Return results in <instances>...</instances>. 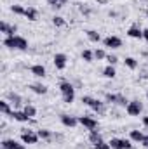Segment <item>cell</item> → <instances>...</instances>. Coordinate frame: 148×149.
I'll use <instances>...</instances> for the list:
<instances>
[{
	"label": "cell",
	"mask_w": 148,
	"mask_h": 149,
	"mask_svg": "<svg viewBox=\"0 0 148 149\" xmlns=\"http://www.w3.org/2000/svg\"><path fill=\"white\" fill-rule=\"evenodd\" d=\"M4 45L7 49H18V50H26L28 49V42L26 38L14 35V37H5L4 38Z\"/></svg>",
	"instance_id": "1"
},
{
	"label": "cell",
	"mask_w": 148,
	"mask_h": 149,
	"mask_svg": "<svg viewBox=\"0 0 148 149\" xmlns=\"http://www.w3.org/2000/svg\"><path fill=\"white\" fill-rule=\"evenodd\" d=\"M23 111L26 113V114H28L30 118H33V116H37V108H35V106H32V104H26Z\"/></svg>",
	"instance_id": "23"
},
{
	"label": "cell",
	"mask_w": 148,
	"mask_h": 149,
	"mask_svg": "<svg viewBox=\"0 0 148 149\" xmlns=\"http://www.w3.org/2000/svg\"><path fill=\"white\" fill-rule=\"evenodd\" d=\"M143 125L148 127V116H143Z\"/></svg>",
	"instance_id": "39"
},
{
	"label": "cell",
	"mask_w": 148,
	"mask_h": 149,
	"mask_svg": "<svg viewBox=\"0 0 148 149\" xmlns=\"http://www.w3.org/2000/svg\"><path fill=\"white\" fill-rule=\"evenodd\" d=\"M32 74H35V76H38V78H44L45 76V68L42 66V64H35V66H32Z\"/></svg>",
	"instance_id": "15"
},
{
	"label": "cell",
	"mask_w": 148,
	"mask_h": 149,
	"mask_svg": "<svg viewBox=\"0 0 148 149\" xmlns=\"http://www.w3.org/2000/svg\"><path fill=\"white\" fill-rule=\"evenodd\" d=\"M141 144H143V146L148 149V135H145V139H143V142H141Z\"/></svg>",
	"instance_id": "36"
},
{
	"label": "cell",
	"mask_w": 148,
	"mask_h": 149,
	"mask_svg": "<svg viewBox=\"0 0 148 149\" xmlns=\"http://www.w3.org/2000/svg\"><path fill=\"white\" fill-rule=\"evenodd\" d=\"M106 61H108V64H111V66H113V64H117V63H118V57H117V56H106Z\"/></svg>",
	"instance_id": "33"
},
{
	"label": "cell",
	"mask_w": 148,
	"mask_h": 149,
	"mask_svg": "<svg viewBox=\"0 0 148 149\" xmlns=\"http://www.w3.org/2000/svg\"><path fill=\"white\" fill-rule=\"evenodd\" d=\"M78 123H80V125H84L89 132L98 128V121H96L94 118H91V116H78Z\"/></svg>",
	"instance_id": "5"
},
{
	"label": "cell",
	"mask_w": 148,
	"mask_h": 149,
	"mask_svg": "<svg viewBox=\"0 0 148 149\" xmlns=\"http://www.w3.org/2000/svg\"><path fill=\"white\" fill-rule=\"evenodd\" d=\"M96 2L101 3V5H106V3H108V0H96Z\"/></svg>",
	"instance_id": "38"
},
{
	"label": "cell",
	"mask_w": 148,
	"mask_h": 149,
	"mask_svg": "<svg viewBox=\"0 0 148 149\" xmlns=\"http://www.w3.org/2000/svg\"><path fill=\"white\" fill-rule=\"evenodd\" d=\"M117 97L118 95H115V94H106V101L108 102H117Z\"/></svg>",
	"instance_id": "35"
},
{
	"label": "cell",
	"mask_w": 148,
	"mask_h": 149,
	"mask_svg": "<svg viewBox=\"0 0 148 149\" xmlns=\"http://www.w3.org/2000/svg\"><path fill=\"white\" fill-rule=\"evenodd\" d=\"M82 59H84L85 63H92V61H94V52H91L89 49H85V50L82 52Z\"/></svg>",
	"instance_id": "21"
},
{
	"label": "cell",
	"mask_w": 148,
	"mask_h": 149,
	"mask_svg": "<svg viewBox=\"0 0 148 149\" xmlns=\"http://www.w3.org/2000/svg\"><path fill=\"white\" fill-rule=\"evenodd\" d=\"M11 10H12L14 14H18V16H25V12H26V9H25V7H21V5H12V7H11Z\"/></svg>",
	"instance_id": "25"
},
{
	"label": "cell",
	"mask_w": 148,
	"mask_h": 149,
	"mask_svg": "<svg viewBox=\"0 0 148 149\" xmlns=\"http://www.w3.org/2000/svg\"><path fill=\"white\" fill-rule=\"evenodd\" d=\"M147 99H148V92H147Z\"/></svg>",
	"instance_id": "41"
},
{
	"label": "cell",
	"mask_w": 148,
	"mask_h": 149,
	"mask_svg": "<svg viewBox=\"0 0 148 149\" xmlns=\"http://www.w3.org/2000/svg\"><path fill=\"white\" fill-rule=\"evenodd\" d=\"M108 144L111 146V149H131L132 148L131 141H127V139H111Z\"/></svg>",
	"instance_id": "6"
},
{
	"label": "cell",
	"mask_w": 148,
	"mask_h": 149,
	"mask_svg": "<svg viewBox=\"0 0 148 149\" xmlns=\"http://www.w3.org/2000/svg\"><path fill=\"white\" fill-rule=\"evenodd\" d=\"M115 104H118V106H127L129 102H127V99H125L124 95H118V97H117V102H115Z\"/></svg>",
	"instance_id": "30"
},
{
	"label": "cell",
	"mask_w": 148,
	"mask_h": 149,
	"mask_svg": "<svg viewBox=\"0 0 148 149\" xmlns=\"http://www.w3.org/2000/svg\"><path fill=\"white\" fill-rule=\"evenodd\" d=\"M0 109H2V113L4 114H11V106H9V102L7 101H0Z\"/></svg>",
	"instance_id": "26"
},
{
	"label": "cell",
	"mask_w": 148,
	"mask_h": 149,
	"mask_svg": "<svg viewBox=\"0 0 148 149\" xmlns=\"http://www.w3.org/2000/svg\"><path fill=\"white\" fill-rule=\"evenodd\" d=\"M94 57H96L98 61H101V59H106V52H105L103 49H96V50H94Z\"/></svg>",
	"instance_id": "27"
},
{
	"label": "cell",
	"mask_w": 148,
	"mask_h": 149,
	"mask_svg": "<svg viewBox=\"0 0 148 149\" xmlns=\"http://www.w3.org/2000/svg\"><path fill=\"white\" fill-rule=\"evenodd\" d=\"M61 123H63L65 127H70V128H73L75 125L78 123V118L70 116V114H61Z\"/></svg>",
	"instance_id": "11"
},
{
	"label": "cell",
	"mask_w": 148,
	"mask_h": 149,
	"mask_svg": "<svg viewBox=\"0 0 148 149\" xmlns=\"http://www.w3.org/2000/svg\"><path fill=\"white\" fill-rule=\"evenodd\" d=\"M125 111L129 116H140V113L143 111V106L140 101H129V104L125 106Z\"/></svg>",
	"instance_id": "4"
},
{
	"label": "cell",
	"mask_w": 148,
	"mask_h": 149,
	"mask_svg": "<svg viewBox=\"0 0 148 149\" xmlns=\"http://www.w3.org/2000/svg\"><path fill=\"white\" fill-rule=\"evenodd\" d=\"M49 2V5L51 7H54V9H59V7H63V3L59 2V0H47Z\"/></svg>",
	"instance_id": "34"
},
{
	"label": "cell",
	"mask_w": 148,
	"mask_h": 149,
	"mask_svg": "<svg viewBox=\"0 0 148 149\" xmlns=\"http://www.w3.org/2000/svg\"><path fill=\"white\" fill-rule=\"evenodd\" d=\"M9 97L14 101V104H16V106H19V104H21V97H19L18 94H9Z\"/></svg>",
	"instance_id": "32"
},
{
	"label": "cell",
	"mask_w": 148,
	"mask_h": 149,
	"mask_svg": "<svg viewBox=\"0 0 148 149\" xmlns=\"http://www.w3.org/2000/svg\"><path fill=\"white\" fill-rule=\"evenodd\" d=\"M103 74L106 76V78H115V74H117V71H115V68L111 66V64H108L105 70H103Z\"/></svg>",
	"instance_id": "22"
},
{
	"label": "cell",
	"mask_w": 148,
	"mask_h": 149,
	"mask_svg": "<svg viewBox=\"0 0 148 149\" xmlns=\"http://www.w3.org/2000/svg\"><path fill=\"white\" fill-rule=\"evenodd\" d=\"M25 16H26L30 21H37L38 19V10L37 9H33V7H28L26 12H25Z\"/></svg>",
	"instance_id": "18"
},
{
	"label": "cell",
	"mask_w": 148,
	"mask_h": 149,
	"mask_svg": "<svg viewBox=\"0 0 148 149\" xmlns=\"http://www.w3.org/2000/svg\"><path fill=\"white\" fill-rule=\"evenodd\" d=\"M143 38L148 42V28H147V30H143Z\"/></svg>",
	"instance_id": "37"
},
{
	"label": "cell",
	"mask_w": 148,
	"mask_h": 149,
	"mask_svg": "<svg viewBox=\"0 0 148 149\" xmlns=\"http://www.w3.org/2000/svg\"><path fill=\"white\" fill-rule=\"evenodd\" d=\"M59 2H61V3H66V2H68V0H59Z\"/></svg>",
	"instance_id": "40"
},
{
	"label": "cell",
	"mask_w": 148,
	"mask_h": 149,
	"mask_svg": "<svg viewBox=\"0 0 148 149\" xmlns=\"http://www.w3.org/2000/svg\"><path fill=\"white\" fill-rule=\"evenodd\" d=\"M94 148H96V149H111V146H110V144H106V142H103V141H101V142L94 144Z\"/></svg>",
	"instance_id": "31"
},
{
	"label": "cell",
	"mask_w": 148,
	"mask_h": 149,
	"mask_svg": "<svg viewBox=\"0 0 148 149\" xmlns=\"http://www.w3.org/2000/svg\"><path fill=\"white\" fill-rule=\"evenodd\" d=\"M11 118H14V120H16V121H19V123H25V121H28V120H30V116H28L25 111H12V113H11Z\"/></svg>",
	"instance_id": "12"
},
{
	"label": "cell",
	"mask_w": 148,
	"mask_h": 149,
	"mask_svg": "<svg viewBox=\"0 0 148 149\" xmlns=\"http://www.w3.org/2000/svg\"><path fill=\"white\" fill-rule=\"evenodd\" d=\"M2 149H7V148H2Z\"/></svg>",
	"instance_id": "42"
},
{
	"label": "cell",
	"mask_w": 148,
	"mask_h": 149,
	"mask_svg": "<svg viewBox=\"0 0 148 149\" xmlns=\"http://www.w3.org/2000/svg\"><path fill=\"white\" fill-rule=\"evenodd\" d=\"M38 139H40L38 134L33 132V130H23V132H21V141H23V144H37Z\"/></svg>",
	"instance_id": "3"
},
{
	"label": "cell",
	"mask_w": 148,
	"mask_h": 149,
	"mask_svg": "<svg viewBox=\"0 0 148 149\" xmlns=\"http://www.w3.org/2000/svg\"><path fill=\"white\" fill-rule=\"evenodd\" d=\"M89 141H91V142H92V146H94V144L101 142V141H103V137H101V134H99L98 130H91V132H89Z\"/></svg>",
	"instance_id": "16"
},
{
	"label": "cell",
	"mask_w": 148,
	"mask_h": 149,
	"mask_svg": "<svg viewBox=\"0 0 148 149\" xmlns=\"http://www.w3.org/2000/svg\"><path fill=\"white\" fill-rule=\"evenodd\" d=\"M143 139H145V135L140 130H132L131 132V141L132 142H143Z\"/></svg>",
	"instance_id": "19"
},
{
	"label": "cell",
	"mask_w": 148,
	"mask_h": 149,
	"mask_svg": "<svg viewBox=\"0 0 148 149\" xmlns=\"http://www.w3.org/2000/svg\"><path fill=\"white\" fill-rule=\"evenodd\" d=\"M127 35L131 38H143V30H140L136 24H132V26L127 30Z\"/></svg>",
	"instance_id": "13"
},
{
	"label": "cell",
	"mask_w": 148,
	"mask_h": 149,
	"mask_svg": "<svg viewBox=\"0 0 148 149\" xmlns=\"http://www.w3.org/2000/svg\"><path fill=\"white\" fill-rule=\"evenodd\" d=\"M87 38H89L91 42H94V43H98V42L101 40V35H99L98 31H94V30H89V31H87Z\"/></svg>",
	"instance_id": "20"
},
{
	"label": "cell",
	"mask_w": 148,
	"mask_h": 149,
	"mask_svg": "<svg viewBox=\"0 0 148 149\" xmlns=\"http://www.w3.org/2000/svg\"><path fill=\"white\" fill-rule=\"evenodd\" d=\"M54 66H56V70H65L66 68V56L65 54H56L54 56Z\"/></svg>",
	"instance_id": "10"
},
{
	"label": "cell",
	"mask_w": 148,
	"mask_h": 149,
	"mask_svg": "<svg viewBox=\"0 0 148 149\" xmlns=\"http://www.w3.org/2000/svg\"><path fill=\"white\" fill-rule=\"evenodd\" d=\"M103 43H105V47H108V49H118V47H122V40L118 37H106L103 40Z\"/></svg>",
	"instance_id": "7"
},
{
	"label": "cell",
	"mask_w": 148,
	"mask_h": 149,
	"mask_svg": "<svg viewBox=\"0 0 148 149\" xmlns=\"http://www.w3.org/2000/svg\"><path fill=\"white\" fill-rule=\"evenodd\" d=\"M0 31H2L4 35H7V37H14V33L18 31V26H16V24L11 26V24H7L5 21H2V23H0Z\"/></svg>",
	"instance_id": "8"
},
{
	"label": "cell",
	"mask_w": 148,
	"mask_h": 149,
	"mask_svg": "<svg viewBox=\"0 0 148 149\" xmlns=\"http://www.w3.org/2000/svg\"><path fill=\"white\" fill-rule=\"evenodd\" d=\"M59 90H61L63 101H65L66 104H72L75 101V88L70 81H61V83H59Z\"/></svg>",
	"instance_id": "2"
},
{
	"label": "cell",
	"mask_w": 148,
	"mask_h": 149,
	"mask_svg": "<svg viewBox=\"0 0 148 149\" xmlns=\"http://www.w3.org/2000/svg\"><path fill=\"white\" fill-rule=\"evenodd\" d=\"M37 134H38V137H40V139H51V135H52V132H51V130H45V128L38 130Z\"/></svg>",
	"instance_id": "28"
},
{
	"label": "cell",
	"mask_w": 148,
	"mask_h": 149,
	"mask_svg": "<svg viewBox=\"0 0 148 149\" xmlns=\"http://www.w3.org/2000/svg\"><path fill=\"white\" fill-rule=\"evenodd\" d=\"M2 148H7V149H25V144H19L18 141L14 139H5L2 141Z\"/></svg>",
	"instance_id": "9"
},
{
	"label": "cell",
	"mask_w": 148,
	"mask_h": 149,
	"mask_svg": "<svg viewBox=\"0 0 148 149\" xmlns=\"http://www.w3.org/2000/svg\"><path fill=\"white\" fill-rule=\"evenodd\" d=\"M125 66H127L129 70H136V68H138V61H136L134 57H125Z\"/></svg>",
	"instance_id": "24"
},
{
	"label": "cell",
	"mask_w": 148,
	"mask_h": 149,
	"mask_svg": "<svg viewBox=\"0 0 148 149\" xmlns=\"http://www.w3.org/2000/svg\"><path fill=\"white\" fill-rule=\"evenodd\" d=\"M30 88L38 94V95H44V94H47V87L45 85H40V83H33V85H30Z\"/></svg>",
	"instance_id": "17"
},
{
	"label": "cell",
	"mask_w": 148,
	"mask_h": 149,
	"mask_svg": "<svg viewBox=\"0 0 148 149\" xmlns=\"http://www.w3.org/2000/svg\"><path fill=\"white\" fill-rule=\"evenodd\" d=\"M89 108H91V109H94L96 113H103V111H105V106H103V102H101V101H98V99H94V97H92V101H91Z\"/></svg>",
	"instance_id": "14"
},
{
	"label": "cell",
	"mask_w": 148,
	"mask_h": 149,
	"mask_svg": "<svg viewBox=\"0 0 148 149\" xmlns=\"http://www.w3.org/2000/svg\"><path fill=\"white\" fill-rule=\"evenodd\" d=\"M52 24H54V26H65V17L54 16V17H52Z\"/></svg>",
	"instance_id": "29"
}]
</instances>
